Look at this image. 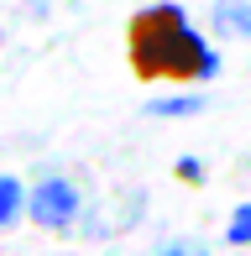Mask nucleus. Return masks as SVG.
I'll return each instance as SVG.
<instances>
[{"label":"nucleus","instance_id":"obj_1","mask_svg":"<svg viewBox=\"0 0 251 256\" xmlns=\"http://www.w3.org/2000/svg\"><path fill=\"white\" fill-rule=\"evenodd\" d=\"M131 68L146 84H204L220 74V58L204 48L178 6H152L131 21Z\"/></svg>","mask_w":251,"mask_h":256},{"label":"nucleus","instance_id":"obj_2","mask_svg":"<svg viewBox=\"0 0 251 256\" xmlns=\"http://www.w3.org/2000/svg\"><path fill=\"white\" fill-rule=\"evenodd\" d=\"M74 214H78V188H74L68 178H42L37 194H32V220H37V225L63 230Z\"/></svg>","mask_w":251,"mask_h":256},{"label":"nucleus","instance_id":"obj_3","mask_svg":"<svg viewBox=\"0 0 251 256\" xmlns=\"http://www.w3.org/2000/svg\"><path fill=\"white\" fill-rule=\"evenodd\" d=\"M214 32L220 37H251V0H220L214 6Z\"/></svg>","mask_w":251,"mask_h":256},{"label":"nucleus","instance_id":"obj_4","mask_svg":"<svg viewBox=\"0 0 251 256\" xmlns=\"http://www.w3.org/2000/svg\"><path fill=\"white\" fill-rule=\"evenodd\" d=\"M204 110V94H184V100H152L146 104V115H157V120H178V115H199Z\"/></svg>","mask_w":251,"mask_h":256},{"label":"nucleus","instance_id":"obj_5","mask_svg":"<svg viewBox=\"0 0 251 256\" xmlns=\"http://www.w3.org/2000/svg\"><path fill=\"white\" fill-rule=\"evenodd\" d=\"M16 214H21V183L16 178H0V225H10Z\"/></svg>","mask_w":251,"mask_h":256},{"label":"nucleus","instance_id":"obj_6","mask_svg":"<svg viewBox=\"0 0 251 256\" xmlns=\"http://www.w3.org/2000/svg\"><path fill=\"white\" fill-rule=\"evenodd\" d=\"M230 240H236V246H246V240H251V204L236 209V220H230Z\"/></svg>","mask_w":251,"mask_h":256},{"label":"nucleus","instance_id":"obj_7","mask_svg":"<svg viewBox=\"0 0 251 256\" xmlns=\"http://www.w3.org/2000/svg\"><path fill=\"white\" fill-rule=\"evenodd\" d=\"M32 6H37V10H42V6H48V0H32Z\"/></svg>","mask_w":251,"mask_h":256}]
</instances>
